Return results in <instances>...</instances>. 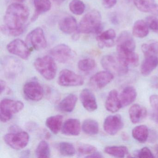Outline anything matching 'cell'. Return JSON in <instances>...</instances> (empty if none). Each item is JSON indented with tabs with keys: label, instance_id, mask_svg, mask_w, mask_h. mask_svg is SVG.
<instances>
[{
	"label": "cell",
	"instance_id": "6da1fadb",
	"mask_svg": "<svg viewBox=\"0 0 158 158\" xmlns=\"http://www.w3.org/2000/svg\"><path fill=\"white\" fill-rule=\"evenodd\" d=\"M29 15V10L26 6L20 3H13L6 10L4 27L9 30H24Z\"/></svg>",
	"mask_w": 158,
	"mask_h": 158
},
{
	"label": "cell",
	"instance_id": "7a4b0ae2",
	"mask_svg": "<svg viewBox=\"0 0 158 158\" xmlns=\"http://www.w3.org/2000/svg\"><path fill=\"white\" fill-rule=\"evenodd\" d=\"M102 29V16L97 10L88 12L82 18L77 27V31L82 34H99Z\"/></svg>",
	"mask_w": 158,
	"mask_h": 158
},
{
	"label": "cell",
	"instance_id": "3957f363",
	"mask_svg": "<svg viewBox=\"0 0 158 158\" xmlns=\"http://www.w3.org/2000/svg\"><path fill=\"white\" fill-rule=\"evenodd\" d=\"M102 67L113 75L122 76L128 72V66L117 55L109 54L103 56L101 61Z\"/></svg>",
	"mask_w": 158,
	"mask_h": 158
},
{
	"label": "cell",
	"instance_id": "277c9868",
	"mask_svg": "<svg viewBox=\"0 0 158 158\" xmlns=\"http://www.w3.org/2000/svg\"><path fill=\"white\" fill-rule=\"evenodd\" d=\"M34 66L37 71L47 80H51L55 78L57 67L52 57L46 56L38 58L34 63Z\"/></svg>",
	"mask_w": 158,
	"mask_h": 158
},
{
	"label": "cell",
	"instance_id": "5b68a950",
	"mask_svg": "<svg viewBox=\"0 0 158 158\" xmlns=\"http://www.w3.org/2000/svg\"><path fill=\"white\" fill-rule=\"evenodd\" d=\"M24 107V103L20 101L10 99H4L0 103V118L3 123L10 121L14 115L20 112Z\"/></svg>",
	"mask_w": 158,
	"mask_h": 158
},
{
	"label": "cell",
	"instance_id": "8992f818",
	"mask_svg": "<svg viewBox=\"0 0 158 158\" xmlns=\"http://www.w3.org/2000/svg\"><path fill=\"white\" fill-rule=\"evenodd\" d=\"M1 66L5 76L10 79L18 76L23 70L22 62L12 56L4 57L2 60Z\"/></svg>",
	"mask_w": 158,
	"mask_h": 158
},
{
	"label": "cell",
	"instance_id": "52a82bcc",
	"mask_svg": "<svg viewBox=\"0 0 158 158\" xmlns=\"http://www.w3.org/2000/svg\"><path fill=\"white\" fill-rule=\"evenodd\" d=\"M5 143L12 148L20 150L25 148L29 141L28 133L23 131H15L4 135Z\"/></svg>",
	"mask_w": 158,
	"mask_h": 158
},
{
	"label": "cell",
	"instance_id": "ba28073f",
	"mask_svg": "<svg viewBox=\"0 0 158 158\" xmlns=\"http://www.w3.org/2000/svg\"><path fill=\"white\" fill-rule=\"evenodd\" d=\"M58 84L64 87L79 86L84 83L81 76L68 69L62 70L58 77Z\"/></svg>",
	"mask_w": 158,
	"mask_h": 158
},
{
	"label": "cell",
	"instance_id": "9c48e42d",
	"mask_svg": "<svg viewBox=\"0 0 158 158\" xmlns=\"http://www.w3.org/2000/svg\"><path fill=\"white\" fill-rule=\"evenodd\" d=\"M23 92L25 97L32 101H39L44 95L42 86L38 81L32 80L27 82L23 86Z\"/></svg>",
	"mask_w": 158,
	"mask_h": 158
},
{
	"label": "cell",
	"instance_id": "30bf717a",
	"mask_svg": "<svg viewBox=\"0 0 158 158\" xmlns=\"http://www.w3.org/2000/svg\"><path fill=\"white\" fill-rule=\"evenodd\" d=\"M27 43L36 50H41L47 48L48 43L42 28L37 27L32 30L27 37Z\"/></svg>",
	"mask_w": 158,
	"mask_h": 158
},
{
	"label": "cell",
	"instance_id": "8fae6325",
	"mask_svg": "<svg viewBox=\"0 0 158 158\" xmlns=\"http://www.w3.org/2000/svg\"><path fill=\"white\" fill-rule=\"evenodd\" d=\"M52 57L61 63L68 62L73 58V53L72 49L65 44H60L52 49L50 52Z\"/></svg>",
	"mask_w": 158,
	"mask_h": 158
},
{
	"label": "cell",
	"instance_id": "7c38bea8",
	"mask_svg": "<svg viewBox=\"0 0 158 158\" xmlns=\"http://www.w3.org/2000/svg\"><path fill=\"white\" fill-rule=\"evenodd\" d=\"M8 51L23 60H27L30 55V50L26 44L20 39H15L10 42L7 47Z\"/></svg>",
	"mask_w": 158,
	"mask_h": 158
},
{
	"label": "cell",
	"instance_id": "4fadbf2b",
	"mask_svg": "<svg viewBox=\"0 0 158 158\" xmlns=\"http://www.w3.org/2000/svg\"><path fill=\"white\" fill-rule=\"evenodd\" d=\"M114 75L107 71H101L95 74L89 80V85L95 89H100L110 83Z\"/></svg>",
	"mask_w": 158,
	"mask_h": 158
},
{
	"label": "cell",
	"instance_id": "5bb4252c",
	"mask_svg": "<svg viewBox=\"0 0 158 158\" xmlns=\"http://www.w3.org/2000/svg\"><path fill=\"white\" fill-rule=\"evenodd\" d=\"M123 119L120 115H109L106 117L103 123L104 131L111 135H116L123 127Z\"/></svg>",
	"mask_w": 158,
	"mask_h": 158
},
{
	"label": "cell",
	"instance_id": "9a60e30c",
	"mask_svg": "<svg viewBox=\"0 0 158 158\" xmlns=\"http://www.w3.org/2000/svg\"><path fill=\"white\" fill-rule=\"evenodd\" d=\"M79 98L83 107L88 111H94L98 109L96 97L89 89H85L82 90Z\"/></svg>",
	"mask_w": 158,
	"mask_h": 158
},
{
	"label": "cell",
	"instance_id": "2e32d148",
	"mask_svg": "<svg viewBox=\"0 0 158 158\" xmlns=\"http://www.w3.org/2000/svg\"><path fill=\"white\" fill-rule=\"evenodd\" d=\"M135 42L129 32L124 31L118 36L117 40V49L135 51Z\"/></svg>",
	"mask_w": 158,
	"mask_h": 158
},
{
	"label": "cell",
	"instance_id": "e0dca14e",
	"mask_svg": "<svg viewBox=\"0 0 158 158\" xmlns=\"http://www.w3.org/2000/svg\"><path fill=\"white\" fill-rule=\"evenodd\" d=\"M137 9L144 13H150L158 16V4L155 0H133Z\"/></svg>",
	"mask_w": 158,
	"mask_h": 158
},
{
	"label": "cell",
	"instance_id": "ac0fdd59",
	"mask_svg": "<svg viewBox=\"0 0 158 158\" xmlns=\"http://www.w3.org/2000/svg\"><path fill=\"white\" fill-rule=\"evenodd\" d=\"M115 37L116 34L113 29H109L100 33L97 38L99 47L101 48L113 47L115 45Z\"/></svg>",
	"mask_w": 158,
	"mask_h": 158
},
{
	"label": "cell",
	"instance_id": "d6986e66",
	"mask_svg": "<svg viewBox=\"0 0 158 158\" xmlns=\"http://www.w3.org/2000/svg\"><path fill=\"white\" fill-rule=\"evenodd\" d=\"M81 128V123L79 120L69 119L63 124L62 132L66 135L77 136L80 134Z\"/></svg>",
	"mask_w": 158,
	"mask_h": 158
},
{
	"label": "cell",
	"instance_id": "ffe728a7",
	"mask_svg": "<svg viewBox=\"0 0 158 158\" xmlns=\"http://www.w3.org/2000/svg\"><path fill=\"white\" fill-rule=\"evenodd\" d=\"M105 107L108 111L115 113L122 107L118 92L115 89L111 90L105 102Z\"/></svg>",
	"mask_w": 158,
	"mask_h": 158
},
{
	"label": "cell",
	"instance_id": "44dd1931",
	"mask_svg": "<svg viewBox=\"0 0 158 158\" xmlns=\"http://www.w3.org/2000/svg\"><path fill=\"white\" fill-rule=\"evenodd\" d=\"M147 115V110L142 105L134 104L129 109V117L133 123H139L142 122L145 119Z\"/></svg>",
	"mask_w": 158,
	"mask_h": 158
},
{
	"label": "cell",
	"instance_id": "7402d4cb",
	"mask_svg": "<svg viewBox=\"0 0 158 158\" xmlns=\"http://www.w3.org/2000/svg\"><path fill=\"white\" fill-rule=\"evenodd\" d=\"M60 30L66 34H71L77 30L78 26L76 20L73 16L64 17L60 20L59 24Z\"/></svg>",
	"mask_w": 158,
	"mask_h": 158
},
{
	"label": "cell",
	"instance_id": "603a6c76",
	"mask_svg": "<svg viewBox=\"0 0 158 158\" xmlns=\"http://www.w3.org/2000/svg\"><path fill=\"white\" fill-rule=\"evenodd\" d=\"M117 54L127 65L136 66L138 65L139 57L135 51L117 49Z\"/></svg>",
	"mask_w": 158,
	"mask_h": 158
},
{
	"label": "cell",
	"instance_id": "cb8c5ba5",
	"mask_svg": "<svg viewBox=\"0 0 158 158\" xmlns=\"http://www.w3.org/2000/svg\"><path fill=\"white\" fill-rule=\"evenodd\" d=\"M136 90L132 86H127L124 89L120 96L122 107H126L131 104L136 98Z\"/></svg>",
	"mask_w": 158,
	"mask_h": 158
},
{
	"label": "cell",
	"instance_id": "d4e9b609",
	"mask_svg": "<svg viewBox=\"0 0 158 158\" xmlns=\"http://www.w3.org/2000/svg\"><path fill=\"white\" fill-rule=\"evenodd\" d=\"M158 65V57L156 55L146 57L142 63L140 72L144 76L149 75Z\"/></svg>",
	"mask_w": 158,
	"mask_h": 158
},
{
	"label": "cell",
	"instance_id": "484cf974",
	"mask_svg": "<svg viewBox=\"0 0 158 158\" xmlns=\"http://www.w3.org/2000/svg\"><path fill=\"white\" fill-rule=\"evenodd\" d=\"M77 98L73 94H69L59 103V110L64 112H71L73 110L77 102Z\"/></svg>",
	"mask_w": 158,
	"mask_h": 158
},
{
	"label": "cell",
	"instance_id": "4316f807",
	"mask_svg": "<svg viewBox=\"0 0 158 158\" xmlns=\"http://www.w3.org/2000/svg\"><path fill=\"white\" fill-rule=\"evenodd\" d=\"M35 12L31 19L32 22L37 20L40 15L50 10L51 8V3L50 0H34Z\"/></svg>",
	"mask_w": 158,
	"mask_h": 158
},
{
	"label": "cell",
	"instance_id": "83f0119b",
	"mask_svg": "<svg viewBox=\"0 0 158 158\" xmlns=\"http://www.w3.org/2000/svg\"><path fill=\"white\" fill-rule=\"evenodd\" d=\"M63 120V117L61 115L50 116L46 120V126L53 134H58L62 127Z\"/></svg>",
	"mask_w": 158,
	"mask_h": 158
},
{
	"label": "cell",
	"instance_id": "f1b7e54d",
	"mask_svg": "<svg viewBox=\"0 0 158 158\" xmlns=\"http://www.w3.org/2000/svg\"><path fill=\"white\" fill-rule=\"evenodd\" d=\"M149 28L146 22L141 20H138L133 26V35L136 37L143 38L148 34Z\"/></svg>",
	"mask_w": 158,
	"mask_h": 158
},
{
	"label": "cell",
	"instance_id": "f546056e",
	"mask_svg": "<svg viewBox=\"0 0 158 158\" xmlns=\"http://www.w3.org/2000/svg\"><path fill=\"white\" fill-rule=\"evenodd\" d=\"M132 134L135 139L139 142L144 143L148 139L149 130L146 126H137L133 129Z\"/></svg>",
	"mask_w": 158,
	"mask_h": 158
},
{
	"label": "cell",
	"instance_id": "4dcf8cb0",
	"mask_svg": "<svg viewBox=\"0 0 158 158\" xmlns=\"http://www.w3.org/2000/svg\"><path fill=\"white\" fill-rule=\"evenodd\" d=\"M98 123L91 119L85 120L82 125V129L85 134L90 135H97L99 132Z\"/></svg>",
	"mask_w": 158,
	"mask_h": 158
},
{
	"label": "cell",
	"instance_id": "1f68e13d",
	"mask_svg": "<svg viewBox=\"0 0 158 158\" xmlns=\"http://www.w3.org/2000/svg\"><path fill=\"white\" fill-rule=\"evenodd\" d=\"M104 152L107 154L116 158H124L128 153V149L124 146H108L105 148Z\"/></svg>",
	"mask_w": 158,
	"mask_h": 158
},
{
	"label": "cell",
	"instance_id": "d6a6232c",
	"mask_svg": "<svg viewBox=\"0 0 158 158\" xmlns=\"http://www.w3.org/2000/svg\"><path fill=\"white\" fill-rule=\"evenodd\" d=\"M141 50L145 57L156 55L158 54V41L151 40L143 44L141 46Z\"/></svg>",
	"mask_w": 158,
	"mask_h": 158
},
{
	"label": "cell",
	"instance_id": "836d02e7",
	"mask_svg": "<svg viewBox=\"0 0 158 158\" xmlns=\"http://www.w3.org/2000/svg\"><path fill=\"white\" fill-rule=\"evenodd\" d=\"M35 155L38 158L50 157V148L47 141L42 140L39 143L35 150Z\"/></svg>",
	"mask_w": 158,
	"mask_h": 158
},
{
	"label": "cell",
	"instance_id": "e575fe53",
	"mask_svg": "<svg viewBox=\"0 0 158 158\" xmlns=\"http://www.w3.org/2000/svg\"><path fill=\"white\" fill-rule=\"evenodd\" d=\"M77 66L78 69L82 72L89 73L95 69L96 66V63L93 59L86 58L79 61Z\"/></svg>",
	"mask_w": 158,
	"mask_h": 158
},
{
	"label": "cell",
	"instance_id": "d590c367",
	"mask_svg": "<svg viewBox=\"0 0 158 158\" xmlns=\"http://www.w3.org/2000/svg\"><path fill=\"white\" fill-rule=\"evenodd\" d=\"M69 9L73 14L81 15L85 12V6L81 0H72L69 4Z\"/></svg>",
	"mask_w": 158,
	"mask_h": 158
},
{
	"label": "cell",
	"instance_id": "8d00e7d4",
	"mask_svg": "<svg viewBox=\"0 0 158 158\" xmlns=\"http://www.w3.org/2000/svg\"><path fill=\"white\" fill-rule=\"evenodd\" d=\"M60 153L64 156H72L76 153L75 148L72 143L67 142H62L59 145Z\"/></svg>",
	"mask_w": 158,
	"mask_h": 158
},
{
	"label": "cell",
	"instance_id": "74e56055",
	"mask_svg": "<svg viewBox=\"0 0 158 158\" xmlns=\"http://www.w3.org/2000/svg\"><path fill=\"white\" fill-rule=\"evenodd\" d=\"M149 102L152 108V119L154 122L158 123V95H152L150 97Z\"/></svg>",
	"mask_w": 158,
	"mask_h": 158
},
{
	"label": "cell",
	"instance_id": "f35d334b",
	"mask_svg": "<svg viewBox=\"0 0 158 158\" xmlns=\"http://www.w3.org/2000/svg\"><path fill=\"white\" fill-rule=\"evenodd\" d=\"M77 150L80 154L88 156L96 152L97 149L95 146L89 144H81L78 146Z\"/></svg>",
	"mask_w": 158,
	"mask_h": 158
},
{
	"label": "cell",
	"instance_id": "ab89813d",
	"mask_svg": "<svg viewBox=\"0 0 158 158\" xmlns=\"http://www.w3.org/2000/svg\"><path fill=\"white\" fill-rule=\"evenodd\" d=\"M146 22L149 28L158 35V18L156 16H148L146 18Z\"/></svg>",
	"mask_w": 158,
	"mask_h": 158
},
{
	"label": "cell",
	"instance_id": "60d3db41",
	"mask_svg": "<svg viewBox=\"0 0 158 158\" xmlns=\"http://www.w3.org/2000/svg\"><path fill=\"white\" fill-rule=\"evenodd\" d=\"M134 155L135 157L140 158H153L155 157L147 147H144L139 150L137 151L134 153Z\"/></svg>",
	"mask_w": 158,
	"mask_h": 158
},
{
	"label": "cell",
	"instance_id": "b9f144b4",
	"mask_svg": "<svg viewBox=\"0 0 158 158\" xmlns=\"http://www.w3.org/2000/svg\"><path fill=\"white\" fill-rule=\"evenodd\" d=\"M149 142L153 143L158 140V133L155 130H151L149 131L148 138Z\"/></svg>",
	"mask_w": 158,
	"mask_h": 158
},
{
	"label": "cell",
	"instance_id": "7bdbcfd3",
	"mask_svg": "<svg viewBox=\"0 0 158 158\" xmlns=\"http://www.w3.org/2000/svg\"><path fill=\"white\" fill-rule=\"evenodd\" d=\"M102 2L105 8L110 9L116 4L117 0H102Z\"/></svg>",
	"mask_w": 158,
	"mask_h": 158
},
{
	"label": "cell",
	"instance_id": "ee69618b",
	"mask_svg": "<svg viewBox=\"0 0 158 158\" xmlns=\"http://www.w3.org/2000/svg\"><path fill=\"white\" fill-rule=\"evenodd\" d=\"M151 85L153 88L158 89V77H153L151 79Z\"/></svg>",
	"mask_w": 158,
	"mask_h": 158
},
{
	"label": "cell",
	"instance_id": "f6af8a7d",
	"mask_svg": "<svg viewBox=\"0 0 158 158\" xmlns=\"http://www.w3.org/2000/svg\"><path fill=\"white\" fill-rule=\"evenodd\" d=\"M86 158H103L102 154L99 152L96 151V152L86 156Z\"/></svg>",
	"mask_w": 158,
	"mask_h": 158
},
{
	"label": "cell",
	"instance_id": "bcb514c9",
	"mask_svg": "<svg viewBox=\"0 0 158 158\" xmlns=\"http://www.w3.org/2000/svg\"><path fill=\"white\" fill-rule=\"evenodd\" d=\"M114 14H112L110 17L111 22L114 24H117L119 23L118 18Z\"/></svg>",
	"mask_w": 158,
	"mask_h": 158
},
{
	"label": "cell",
	"instance_id": "7dc6e473",
	"mask_svg": "<svg viewBox=\"0 0 158 158\" xmlns=\"http://www.w3.org/2000/svg\"><path fill=\"white\" fill-rule=\"evenodd\" d=\"M0 85H1V94L4 92V90L6 89V83L5 81L2 80L0 81Z\"/></svg>",
	"mask_w": 158,
	"mask_h": 158
},
{
	"label": "cell",
	"instance_id": "c3c4849f",
	"mask_svg": "<svg viewBox=\"0 0 158 158\" xmlns=\"http://www.w3.org/2000/svg\"><path fill=\"white\" fill-rule=\"evenodd\" d=\"M154 151L155 157H158V144L155 145L154 147Z\"/></svg>",
	"mask_w": 158,
	"mask_h": 158
},
{
	"label": "cell",
	"instance_id": "681fc988",
	"mask_svg": "<svg viewBox=\"0 0 158 158\" xmlns=\"http://www.w3.org/2000/svg\"><path fill=\"white\" fill-rule=\"evenodd\" d=\"M53 1H54V2H55L56 4L60 5V4H62L63 2H64L65 0H53Z\"/></svg>",
	"mask_w": 158,
	"mask_h": 158
},
{
	"label": "cell",
	"instance_id": "f907efd6",
	"mask_svg": "<svg viewBox=\"0 0 158 158\" xmlns=\"http://www.w3.org/2000/svg\"><path fill=\"white\" fill-rule=\"evenodd\" d=\"M16 3H22V2H24L26 0H13Z\"/></svg>",
	"mask_w": 158,
	"mask_h": 158
},
{
	"label": "cell",
	"instance_id": "816d5d0a",
	"mask_svg": "<svg viewBox=\"0 0 158 158\" xmlns=\"http://www.w3.org/2000/svg\"><path fill=\"white\" fill-rule=\"evenodd\" d=\"M132 1V0H126V1L127 2H128V3H129V2H131Z\"/></svg>",
	"mask_w": 158,
	"mask_h": 158
}]
</instances>
